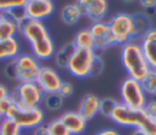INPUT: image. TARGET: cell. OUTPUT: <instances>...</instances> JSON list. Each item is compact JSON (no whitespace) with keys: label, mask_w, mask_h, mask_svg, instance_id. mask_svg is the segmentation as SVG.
<instances>
[{"label":"cell","mask_w":156,"mask_h":135,"mask_svg":"<svg viewBox=\"0 0 156 135\" xmlns=\"http://www.w3.org/2000/svg\"><path fill=\"white\" fill-rule=\"evenodd\" d=\"M130 135H146V134L144 131H141L140 129H133V131H132Z\"/></svg>","instance_id":"74e56055"},{"label":"cell","mask_w":156,"mask_h":135,"mask_svg":"<svg viewBox=\"0 0 156 135\" xmlns=\"http://www.w3.org/2000/svg\"><path fill=\"white\" fill-rule=\"evenodd\" d=\"M139 43L149 67L156 69V28H151Z\"/></svg>","instance_id":"9a60e30c"},{"label":"cell","mask_w":156,"mask_h":135,"mask_svg":"<svg viewBox=\"0 0 156 135\" xmlns=\"http://www.w3.org/2000/svg\"><path fill=\"white\" fill-rule=\"evenodd\" d=\"M10 95H11L10 89H9L5 84L0 83V102H1V101H4V100H6V99H9V97H10Z\"/></svg>","instance_id":"d590c367"},{"label":"cell","mask_w":156,"mask_h":135,"mask_svg":"<svg viewBox=\"0 0 156 135\" xmlns=\"http://www.w3.org/2000/svg\"><path fill=\"white\" fill-rule=\"evenodd\" d=\"M121 103L134 108L143 109L147 102V95L144 91L141 83L130 77H126L119 86Z\"/></svg>","instance_id":"5b68a950"},{"label":"cell","mask_w":156,"mask_h":135,"mask_svg":"<svg viewBox=\"0 0 156 135\" xmlns=\"http://www.w3.org/2000/svg\"><path fill=\"white\" fill-rule=\"evenodd\" d=\"M28 0H0V12L24 7Z\"/></svg>","instance_id":"f1b7e54d"},{"label":"cell","mask_w":156,"mask_h":135,"mask_svg":"<svg viewBox=\"0 0 156 135\" xmlns=\"http://www.w3.org/2000/svg\"><path fill=\"white\" fill-rule=\"evenodd\" d=\"M94 135H121V133L115 128H105L96 131Z\"/></svg>","instance_id":"8d00e7d4"},{"label":"cell","mask_w":156,"mask_h":135,"mask_svg":"<svg viewBox=\"0 0 156 135\" xmlns=\"http://www.w3.org/2000/svg\"><path fill=\"white\" fill-rule=\"evenodd\" d=\"M46 125L50 131V135H71L60 118H55V119L50 120Z\"/></svg>","instance_id":"83f0119b"},{"label":"cell","mask_w":156,"mask_h":135,"mask_svg":"<svg viewBox=\"0 0 156 135\" xmlns=\"http://www.w3.org/2000/svg\"><path fill=\"white\" fill-rule=\"evenodd\" d=\"M17 34H18V27L12 22L1 18V21H0V40L16 38Z\"/></svg>","instance_id":"603a6c76"},{"label":"cell","mask_w":156,"mask_h":135,"mask_svg":"<svg viewBox=\"0 0 156 135\" xmlns=\"http://www.w3.org/2000/svg\"><path fill=\"white\" fill-rule=\"evenodd\" d=\"M145 111V113L152 118V119H156V100L155 99H151V100H147L145 107L143 108Z\"/></svg>","instance_id":"1f68e13d"},{"label":"cell","mask_w":156,"mask_h":135,"mask_svg":"<svg viewBox=\"0 0 156 135\" xmlns=\"http://www.w3.org/2000/svg\"><path fill=\"white\" fill-rule=\"evenodd\" d=\"M76 46L73 43H66L63 44L58 50L55 51L54 54V62L58 68H67L68 61L74 51Z\"/></svg>","instance_id":"ffe728a7"},{"label":"cell","mask_w":156,"mask_h":135,"mask_svg":"<svg viewBox=\"0 0 156 135\" xmlns=\"http://www.w3.org/2000/svg\"><path fill=\"white\" fill-rule=\"evenodd\" d=\"M62 99H66V97H69L73 95V85L69 83V81H62L60 89H58V92H57Z\"/></svg>","instance_id":"4dcf8cb0"},{"label":"cell","mask_w":156,"mask_h":135,"mask_svg":"<svg viewBox=\"0 0 156 135\" xmlns=\"http://www.w3.org/2000/svg\"><path fill=\"white\" fill-rule=\"evenodd\" d=\"M4 74L7 79L10 80H16V71H15V66L12 61H9L7 64L4 68Z\"/></svg>","instance_id":"d6a6232c"},{"label":"cell","mask_w":156,"mask_h":135,"mask_svg":"<svg viewBox=\"0 0 156 135\" xmlns=\"http://www.w3.org/2000/svg\"><path fill=\"white\" fill-rule=\"evenodd\" d=\"M132 19H133V40H140L152 28V19L145 12L132 13Z\"/></svg>","instance_id":"e0dca14e"},{"label":"cell","mask_w":156,"mask_h":135,"mask_svg":"<svg viewBox=\"0 0 156 135\" xmlns=\"http://www.w3.org/2000/svg\"><path fill=\"white\" fill-rule=\"evenodd\" d=\"M76 47H80V49H93L94 50V38L89 30V28H83L79 29L74 39L72 41Z\"/></svg>","instance_id":"44dd1931"},{"label":"cell","mask_w":156,"mask_h":135,"mask_svg":"<svg viewBox=\"0 0 156 135\" xmlns=\"http://www.w3.org/2000/svg\"><path fill=\"white\" fill-rule=\"evenodd\" d=\"M22 135H23V134H22Z\"/></svg>","instance_id":"ee69618b"},{"label":"cell","mask_w":156,"mask_h":135,"mask_svg":"<svg viewBox=\"0 0 156 135\" xmlns=\"http://www.w3.org/2000/svg\"><path fill=\"white\" fill-rule=\"evenodd\" d=\"M43 105L45 106L46 109H49L51 112H56L62 107L63 99L58 94H46V95H44Z\"/></svg>","instance_id":"cb8c5ba5"},{"label":"cell","mask_w":156,"mask_h":135,"mask_svg":"<svg viewBox=\"0 0 156 135\" xmlns=\"http://www.w3.org/2000/svg\"><path fill=\"white\" fill-rule=\"evenodd\" d=\"M82 11L79 10V7L77 6L76 2L73 4H67L61 9L60 12V17L61 21L67 24V26H74L78 23V21L82 18Z\"/></svg>","instance_id":"d6986e66"},{"label":"cell","mask_w":156,"mask_h":135,"mask_svg":"<svg viewBox=\"0 0 156 135\" xmlns=\"http://www.w3.org/2000/svg\"><path fill=\"white\" fill-rule=\"evenodd\" d=\"M140 83L146 95L151 96L156 89V69H150V72L146 74V77Z\"/></svg>","instance_id":"d4e9b609"},{"label":"cell","mask_w":156,"mask_h":135,"mask_svg":"<svg viewBox=\"0 0 156 135\" xmlns=\"http://www.w3.org/2000/svg\"><path fill=\"white\" fill-rule=\"evenodd\" d=\"M0 21H1V12H0Z\"/></svg>","instance_id":"b9f144b4"},{"label":"cell","mask_w":156,"mask_h":135,"mask_svg":"<svg viewBox=\"0 0 156 135\" xmlns=\"http://www.w3.org/2000/svg\"><path fill=\"white\" fill-rule=\"evenodd\" d=\"M12 119L21 126L22 130H33L44 124L45 113L41 107L33 108H17Z\"/></svg>","instance_id":"9c48e42d"},{"label":"cell","mask_w":156,"mask_h":135,"mask_svg":"<svg viewBox=\"0 0 156 135\" xmlns=\"http://www.w3.org/2000/svg\"><path fill=\"white\" fill-rule=\"evenodd\" d=\"M1 119H2V116H1V114H0V122H1Z\"/></svg>","instance_id":"60d3db41"},{"label":"cell","mask_w":156,"mask_h":135,"mask_svg":"<svg viewBox=\"0 0 156 135\" xmlns=\"http://www.w3.org/2000/svg\"><path fill=\"white\" fill-rule=\"evenodd\" d=\"M21 54V44L17 38L0 40V61H12Z\"/></svg>","instance_id":"ac0fdd59"},{"label":"cell","mask_w":156,"mask_h":135,"mask_svg":"<svg viewBox=\"0 0 156 135\" xmlns=\"http://www.w3.org/2000/svg\"><path fill=\"white\" fill-rule=\"evenodd\" d=\"M117 101L112 97H105V99H100V107H99V113L106 118H110L112 111L115 109V107L117 106Z\"/></svg>","instance_id":"484cf974"},{"label":"cell","mask_w":156,"mask_h":135,"mask_svg":"<svg viewBox=\"0 0 156 135\" xmlns=\"http://www.w3.org/2000/svg\"><path fill=\"white\" fill-rule=\"evenodd\" d=\"M32 135H50V131L46 124H41L32 130Z\"/></svg>","instance_id":"e575fe53"},{"label":"cell","mask_w":156,"mask_h":135,"mask_svg":"<svg viewBox=\"0 0 156 135\" xmlns=\"http://www.w3.org/2000/svg\"><path fill=\"white\" fill-rule=\"evenodd\" d=\"M17 108H18V106L13 102V100L11 97L0 102V114L2 116V118H11L12 119Z\"/></svg>","instance_id":"4316f807"},{"label":"cell","mask_w":156,"mask_h":135,"mask_svg":"<svg viewBox=\"0 0 156 135\" xmlns=\"http://www.w3.org/2000/svg\"><path fill=\"white\" fill-rule=\"evenodd\" d=\"M151 97H152V99H155V100H156V89H155V91H154V92H152V95H151Z\"/></svg>","instance_id":"f35d334b"},{"label":"cell","mask_w":156,"mask_h":135,"mask_svg":"<svg viewBox=\"0 0 156 135\" xmlns=\"http://www.w3.org/2000/svg\"><path fill=\"white\" fill-rule=\"evenodd\" d=\"M119 57L128 77L139 81H141L151 69L144 57L140 43L136 40H130L121 45Z\"/></svg>","instance_id":"3957f363"},{"label":"cell","mask_w":156,"mask_h":135,"mask_svg":"<svg viewBox=\"0 0 156 135\" xmlns=\"http://www.w3.org/2000/svg\"><path fill=\"white\" fill-rule=\"evenodd\" d=\"M62 79L58 72L50 66H41L40 72L35 79V83L40 86L43 92L46 94H57L62 84Z\"/></svg>","instance_id":"8fae6325"},{"label":"cell","mask_w":156,"mask_h":135,"mask_svg":"<svg viewBox=\"0 0 156 135\" xmlns=\"http://www.w3.org/2000/svg\"><path fill=\"white\" fill-rule=\"evenodd\" d=\"M21 126L11 118H2L0 122V135H22Z\"/></svg>","instance_id":"7402d4cb"},{"label":"cell","mask_w":156,"mask_h":135,"mask_svg":"<svg viewBox=\"0 0 156 135\" xmlns=\"http://www.w3.org/2000/svg\"><path fill=\"white\" fill-rule=\"evenodd\" d=\"M100 107V99L94 94H85L78 105V112L87 119V122L91 120L98 113Z\"/></svg>","instance_id":"2e32d148"},{"label":"cell","mask_w":156,"mask_h":135,"mask_svg":"<svg viewBox=\"0 0 156 135\" xmlns=\"http://www.w3.org/2000/svg\"><path fill=\"white\" fill-rule=\"evenodd\" d=\"M82 15L88 17L91 22L104 21L108 12L107 0H76Z\"/></svg>","instance_id":"7c38bea8"},{"label":"cell","mask_w":156,"mask_h":135,"mask_svg":"<svg viewBox=\"0 0 156 135\" xmlns=\"http://www.w3.org/2000/svg\"><path fill=\"white\" fill-rule=\"evenodd\" d=\"M124 2H127V4H130V2H134L135 0H123Z\"/></svg>","instance_id":"ab89813d"},{"label":"cell","mask_w":156,"mask_h":135,"mask_svg":"<svg viewBox=\"0 0 156 135\" xmlns=\"http://www.w3.org/2000/svg\"><path fill=\"white\" fill-rule=\"evenodd\" d=\"M89 30L94 38V50L95 51H104V50L116 45L115 38L110 30L107 22H105V21L93 22L89 27Z\"/></svg>","instance_id":"30bf717a"},{"label":"cell","mask_w":156,"mask_h":135,"mask_svg":"<svg viewBox=\"0 0 156 135\" xmlns=\"http://www.w3.org/2000/svg\"><path fill=\"white\" fill-rule=\"evenodd\" d=\"M18 33L28 41L32 55L39 61H45L54 57L56 46L43 21L27 18L20 24Z\"/></svg>","instance_id":"6da1fadb"},{"label":"cell","mask_w":156,"mask_h":135,"mask_svg":"<svg viewBox=\"0 0 156 135\" xmlns=\"http://www.w3.org/2000/svg\"><path fill=\"white\" fill-rule=\"evenodd\" d=\"M44 92L35 81L18 83V85L11 91L10 97L20 108L40 107L44 99Z\"/></svg>","instance_id":"277c9868"},{"label":"cell","mask_w":156,"mask_h":135,"mask_svg":"<svg viewBox=\"0 0 156 135\" xmlns=\"http://www.w3.org/2000/svg\"><path fill=\"white\" fill-rule=\"evenodd\" d=\"M104 67H105L104 60L101 58V56H99L96 54V56L94 58V62H93V66H91V74H90V77H95V75L101 74L102 71H104Z\"/></svg>","instance_id":"f546056e"},{"label":"cell","mask_w":156,"mask_h":135,"mask_svg":"<svg viewBox=\"0 0 156 135\" xmlns=\"http://www.w3.org/2000/svg\"><path fill=\"white\" fill-rule=\"evenodd\" d=\"M110 119L119 126L140 129L146 135H156V119L150 118L144 109H134L118 102Z\"/></svg>","instance_id":"7a4b0ae2"},{"label":"cell","mask_w":156,"mask_h":135,"mask_svg":"<svg viewBox=\"0 0 156 135\" xmlns=\"http://www.w3.org/2000/svg\"><path fill=\"white\" fill-rule=\"evenodd\" d=\"M96 51L93 49H80L76 47L67 64V69L74 78H88L91 74V66Z\"/></svg>","instance_id":"8992f818"},{"label":"cell","mask_w":156,"mask_h":135,"mask_svg":"<svg viewBox=\"0 0 156 135\" xmlns=\"http://www.w3.org/2000/svg\"><path fill=\"white\" fill-rule=\"evenodd\" d=\"M27 18L43 21L51 16L55 11V5L50 0H28L24 5Z\"/></svg>","instance_id":"4fadbf2b"},{"label":"cell","mask_w":156,"mask_h":135,"mask_svg":"<svg viewBox=\"0 0 156 135\" xmlns=\"http://www.w3.org/2000/svg\"><path fill=\"white\" fill-rule=\"evenodd\" d=\"M50 1H52V0H50Z\"/></svg>","instance_id":"7bdbcfd3"},{"label":"cell","mask_w":156,"mask_h":135,"mask_svg":"<svg viewBox=\"0 0 156 135\" xmlns=\"http://www.w3.org/2000/svg\"><path fill=\"white\" fill-rule=\"evenodd\" d=\"M71 135H82L87 129V119L78 111H66L60 117Z\"/></svg>","instance_id":"5bb4252c"},{"label":"cell","mask_w":156,"mask_h":135,"mask_svg":"<svg viewBox=\"0 0 156 135\" xmlns=\"http://www.w3.org/2000/svg\"><path fill=\"white\" fill-rule=\"evenodd\" d=\"M12 62L16 71V80L18 83L35 81L41 68L40 61L37 57L32 54H20Z\"/></svg>","instance_id":"52a82bcc"},{"label":"cell","mask_w":156,"mask_h":135,"mask_svg":"<svg viewBox=\"0 0 156 135\" xmlns=\"http://www.w3.org/2000/svg\"><path fill=\"white\" fill-rule=\"evenodd\" d=\"M110 30L115 38L116 45H123L133 40V19L132 15L119 12L112 16L107 22Z\"/></svg>","instance_id":"ba28073f"},{"label":"cell","mask_w":156,"mask_h":135,"mask_svg":"<svg viewBox=\"0 0 156 135\" xmlns=\"http://www.w3.org/2000/svg\"><path fill=\"white\" fill-rule=\"evenodd\" d=\"M139 4L145 11L156 9V0H139Z\"/></svg>","instance_id":"836d02e7"}]
</instances>
